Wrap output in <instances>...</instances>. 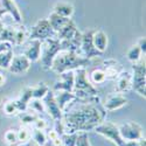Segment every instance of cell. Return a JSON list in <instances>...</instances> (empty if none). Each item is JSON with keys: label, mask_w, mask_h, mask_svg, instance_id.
<instances>
[{"label": "cell", "mask_w": 146, "mask_h": 146, "mask_svg": "<svg viewBox=\"0 0 146 146\" xmlns=\"http://www.w3.org/2000/svg\"><path fill=\"white\" fill-rule=\"evenodd\" d=\"M81 106L77 110L68 111L62 116V123L64 133L87 132L94 130L97 125L103 123L106 110L100 103L98 96L96 98L80 103Z\"/></svg>", "instance_id": "cell-1"}, {"label": "cell", "mask_w": 146, "mask_h": 146, "mask_svg": "<svg viewBox=\"0 0 146 146\" xmlns=\"http://www.w3.org/2000/svg\"><path fill=\"white\" fill-rule=\"evenodd\" d=\"M90 63L91 61L89 58L83 57L77 53L70 52V50H62L53 60L52 70H54L57 74H61V72H64V71L84 68L86 66H89Z\"/></svg>", "instance_id": "cell-2"}, {"label": "cell", "mask_w": 146, "mask_h": 146, "mask_svg": "<svg viewBox=\"0 0 146 146\" xmlns=\"http://www.w3.org/2000/svg\"><path fill=\"white\" fill-rule=\"evenodd\" d=\"M75 78H74V94L77 98L80 100H90L92 97L98 95L97 90L94 84L88 80L87 70L84 68H78L74 71Z\"/></svg>", "instance_id": "cell-3"}, {"label": "cell", "mask_w": 146, "mask_h": 146, "mask_svg": "<svg viewBox=\"0 0 146 146\" xmlns=\"http://www.w3.org/2000/svg\"><path fill=\"white\" fill-rule=\"evenodd\" d=\"M41 50H42V55L40 56L41 67L44 70H50L52 64H53V60L60 52L63 50V47L57 38H49V39L42 41Z\"/></svg>", "instance_id": "cell-4"}, {"label": "cell", "mask_w": 146, "mask_h": 146, "mask_svg": "<svg viewBox=\"0 0 146 146\" xmlns=\"http://www.w3.org/2000/svg\"><path fill=\"white\" fill-rule=\"evenodd\" d=\"M133 75H131V88L140 96H146L145 84H146V66L145 61L135 62L132 66Z\"/></svg>", "instance_id": "cell-5"}, {"label": "cell", "mask_w": 146, "mask_h": 146, "mask_svg": "<svg viewBox=\"0 0 146 146\" xmlns=\"http://www.w3.org/2000/svg\"><path fill=\"white\" fill-rule=\"evenodd\" d=\"M49 38H56V32L52 28L48 19H41L32 27L28 39L29 40H40L41 42L49 39Z\"/></svg>", "instance_id": "cell-6"}, {"label": "cell", "mask_w": 146, "mask_h": 146, "mask_svg": "<svg viewBox=\"0 0 146 146\" xmlns=\"http://www.w3.org/2000/svg\"><path fill=\"white\" fill-rule=\"evenodd\" d=\"M94 130L96 133L102 135L103 137L110 139L116 146H121L125 141L120 136L118 126L113 123H110V121H103V123H101L100 125H97Z\"/></svg>", "instance_id": "cell-7"}, {"label": "cell", "mask_w": 146, "mask_h": 146, "mask_svg": "<svg viewBox=\"0 0 146 146\" xmlns=\"http://www.w3.org/2000/svg\"><path fill=\"white\" fill-rule=\"evenodd\" d=\"M94 31L95 29H88L84 33H82V40H81V53L83 54V57L89 58V60L103 55L94 46V42H92Z\"/></svg>", "instance_id": "cell-8"}, {"label": "cell", "mask_w": 146, "mask_h": 146, "mask_svg": "<svg viewBox=\"0 0 146 146\" xmlns=\"http://www.w3.org/2000/svg\"><path fill=\"white\" fill-rule=\"evenodd\" d=\"M119 133L124 140H140L144 138L143 127L135 121H127L118 126Z\"/></svg>", "instance_id": "cell-9"}, {"label": "cell", "mask_w": 146, "mask_h": 146, "mask_svg": "<svg viewBox=\"0 0 146 146\" xmlns=\"http://www.w3.org/2000/svg\"><path fill=\"white\" fill-rule=\"evenodd\" d=\"M42 103L44 105V110L54 120H61L62 119V116H63V112L62 110L58 108L56 101H55V97H54V91L49 89L46 94V96L42 98Z\"/></svg>", "instance_id": "cell-10"}, {"label": "cell", "mask_w": 146, "mask_h": 146, "mask_svg": "<svg viewBox=\"0 0 146 146\" xmlns=\"http://www.w3.org/2000/svg\"><path fill=\"white\" fill-rule=\"evenodd\" d=\"M60 77L61 78L58 81H56L55 84L53 86V91L64 90V91L72 92V90H74V78H75L74 70L61 72Z\"/></svg>", "instance_id": "cell-11"}, {"label": "cell", "mask_w": 146, "mask_h": 146, "mask_svg": "<svg viewBox=\"0 0 146 146\" xmlns=\"http://www.w3.org/2000/svg\"><path fill=\"white\" fill-rule=\"evenodd\" d=\"M31 63L32 62L25 55H19L12 58L8 70L12 74H22V72H26L29 70Z\"/></svg>", "instance_id": "cell-12"}, {"label": "cell", "mask_w": 146, "mask_h": 146, "mask_svg": "<svg viewBox=\"0 0 146 146\" xmlns=\"http://www.w3.org/2000/svg\"><path fill=\"white\" fill-rule=\"evenodd\" d=\"M126 104H127L126 97L118 92V94L109 96L103 106H104V109L106 111H115V110H118V109H120V108H123Z\"/></svg>", "instance_id": "cell-13"}, {"label": "cell", "mask_w": 146, "mask_h": 146, "mask_svg": "<svg viewBox=\"0 0 146 146\" xmlns=\"http://www.w3.org/2000/svg\"><path fill=\"white\" fill-rule=\"evenodd\" d=\"M104 72H105V76L106 80H116L119 74L123 71V67H121L117 61L110 58V60H106L104 61V68H103Z\"/></svg>", "instance_id": "cell-14"}, {"label": "cell", "mask_w": 146, "mask_h": 146, "mask_svg": "<svg viewBox=\"0 0 146 146\" xmlns=\"http://www.w3.org/2000/svg\"><path fill=\"white\" fill-rule=\"evenodd\" d=\"M78 33V29L76 28L74 21H71L70 19L64 23L63 27L61 28L57 33H56V38L62 41V40H69L71 38H74V36Z\"/></svg>", "instance_id": "cell-15"}, {"label": "cell", "mask_w": 146, "mask_h": 146, "mask_svg": "<svg viewBox=\"0 0 146 146\" xmlns=\"http://www.w3.org/2000/svg\"><path fill=\"white\" fill-rule=\"evenodd\" d=\"M54 97L58 108L62 110V112L66 111V106L69 105V103H71L72 101H75L77 98L72 92L64 91V90H57L56 94H54Z\"/></svg>", "instance_id": "cell-16"}, {"label": "cell", "mask_w": 146, "mask_h": 146, "mask_svg": "<svg viewBox=\"0 0 146 146\" xmlns=\"http://www.w3.org/2000/svg\"><path fill=\"white\" fill-rule=\"evenodd\" d=\"M41 44H42V42L40 40H31V43L27 49L23 52V55H25L31 62L39 61L40 56H41Z\"/></svg>", "instance_id": "cell-17"}, {"label": "cell", "mask_w": 146, "mask_h": 146, "mask_svg": "<svg viewBox=\"0 0 146 146\" xmlns=\"http://www.w3.org/2000/svg\"><path fill=\"white\" fill-rule=\"evenodd\" d=\"M92 42L96 49L103 54L106 50V47H108V36L103 31L95 29L92 34Z\"/></svg>", "instance_id": "cell-18"}, {"label": "cell", "mask_w": 146, "mask_h": 146, "mask_svg": "<svg viewBox=\"0 0 146 146\" xmlns=\"http://www.w3.org/2000/svg\"><path fill=\"white\" fill-rule=\"evenodd\" d=\"M32 98H33V88H29V87L25 88V89L22 90V92H21V96L15 101L19 112L27 111L28 103L31 102Z\"/></svg>", "instance_id": "cell-19"}, {"label": "cell", "mask_w": 146, "mask_h": 146, "mask_svg": "<svg viewBox=\"0 0 146 146\" xmlns=\"http://www.w3.org/2000/svg\"><path fill=\"white\" fill-rule=\"evenodd\" d=\"M0 4H1V7L6 11V13H9L12 17H13L14 21L17 23H20L22 21V17L19 8L17 7V5L14 4L13 0H0Z\"/></svg>", "instance_id": "cell-20"}, {"label": "cell", "mask_w": 146, "mask_h": 146, "mask_svg": "<svg viewBox=\"0 0 146 146\" xmlns=\"http://www.w3.org/2000/svg\"><path fill=\"white\" fill-rule=\"evenodd\" d=\"M116 80H117V87H116L117 92H125L131 88V74L130 72L123 70Z\"/></svg>", "instance_id": "cell-21"}, {"label": "cell", "mask_w": 146, "mask_h": 146, "mask_svg": "<svg viewBox=\"0 0 146 146\" xmlns=\"http://www.w3.org/2000/svg\"><path fill=\"white\" fill-rule=\"evenodd\" d=\"M53 12L63 18L70 19L72 17V14H74V6L68 3H57L54 6Z\"/></svg>", "instance_id": "cell-22"}, {"label": "cell", "mask_w": 146, "mask_h": 146, "mask_svg": "<svg viewBox=\"0 0 146 146\" xmlns=\"http://www.w3.org/2000/svg\"><path fill=\"white\" fill-rule=\"evenodd\" d=\"M68 20H69V19L61 17V15H58V14L54 13V12H52L50 15H49V18H48V21H49L52 28H53L56 33L63 27V25H64V23H66Z\"/></svg>", "instance_id": "cell-23"}, {"label": "cell", "mask_w": 146, "mask_h": 146, "mask_svg": "<svg viewBox=\"0 0 146 146\" xmlns=\"http://www.w3.org/2000/svg\"><path fill=\"white\" fill-rule=\"evenodd\" d=\"M0 42H8L11 44H15V28L5 27L0 33Z\"/></svg>", "instance_id": "cell-24"}, {"label": "cell", "mask_w": 146, "mask_h": 146, "mask_svg": "<svg viewBox=\"0 0 146 146\" xmlns=\"http://www.w3.org/2000/svg\"><path fill=\"white\" fill-rule=\"evenodd\" d=\"M12 58H13V49L12 48L5 52H0V68L8 69Z\"/></svg>", "instance_id": "cell-25"}, {"label": "cell", "mask_w": 146, "mask_h": 146, "mask_svg": "<svg viewBox=\"0 0 146 146\" xmlns=\"http://www.w3.org/2000/svg\"><path fill=\"white\" fill-rule=\"evenodd\" d=\"M48 91H49V87H48L46 83L41 82L36 87L33 88V98H35V100H42Z\"/></svg>", "instance_id": "cell-26"}, {"label": "cell", "mask_w": 146, "mask_h": 146, "mask_svg": "<svg viewBox=\"0 0 146 146\" xmlns=\"http://www.w3.org/2000/svg\"><path fill=\"white\" fill-rule=\"evenodd\" d=\"M90 80H91V83H95V84H101V83L105 82L106 76H105L104 70L100 69V68L92 70L90 72Z\"/></svg>", "instance_id": "cell-27"}, {"label": "cell", "mask_w": 146, "mask_h": 146, "mask_svg": "<svg viewBox=\"0 0 146 146\" xmlns=\"http://www.w3.org/2000/svg\"><path fill=\"white\" fill-rule=\"evenodd\" d=\"M33 141L39 145V146H46L47 144V135L42 131V130H38V129H34L33 133Z\"/></svg>", "instance_id": "cell-28"}, {"label": "cell", "mask_w": 146, "mask_h": 146, "mask_svg": "<svg viewBox=\"0 0 146 146\" xmlns=\"http://www.w3.org/2000/svg\"><path fill=\"white\" fill-rule=\"evenodd\" d=\"M28 38L27 29L25 26H20L15 28V46H21Z\"/></svg>", "instance_id": "cell-29"}, {"label": "cell", "mask_w": 146, "mask_h": 146, "mask_svg": "<svg viewBox=\"0 0 146 146\" xmlns=\"http://www.w3.org/2000/svg\"><path fill=\"white\" fill-rule=\"evenodd\" d=\"M140 55H141V50H140V48L138 47V44L132 46L126 53V56H127L129 61H131L132 63L138 62V61L140 60Z\"/></svg>", "instance_id": "cell-30"}, {"label": "cell", "mask_w": 146, "mask_h": 146, "mask_svg": "<svg viewBox=\"0 0 146 146\" xmlns=\"http://www.w3.org/2000/svg\"><path fill=\"white\" fill-rule=\"evenodd\" d=\"M39 116L35 115V113H31V112H19V118L21 120L22 125H33L34 121L36 120V118H38Z\"/></svg>", "instance_id": "cell-31"}, {"label": "cell", "mask_w": 146, "mask_h": 146, "mask_svg": "<svg viewBox=\"0 0 146 146\" xmlns=\"http://www.w3.org/2000/svg\"><path fill=\"white\" fill-rule=\"evenodd\" d=\"M77 135H78V132L63 133V135L61 136V139H62V146H75Z\"/></svg>", "instance_id": "cell-32"}, {"label": "cell", "mask_w": 146, "mask_h": 146, "mask_svg": "<svg viewBox=\"0 0 146 146\" xmlns=\"http://www.w3.org/2000/svg\"><path fill=\"white\" fill-rule=\"evenodd\" d=\"M17 136H18V143H28L32 138V132L27 129V127H21L18 132H17Z\"/></svg>", "instance_id": "cell-33"}, {"label": "cell", "mask_w": 146, "mask_h": 146, "mask_svg": "<svg viewBox=\"0 0 146 146\" xmlns=\"http://www.w3.org/2000/svg\"><path fill=\"white\" fill-rule=\"evenodd\" d=\"M4 112L6 115H9V116H13L15 113H19V110H18V106H17V103L15 101H7L4 103Z\"/></svg>", "instance_id": "cell-34"}, {"label": "cell", "mask_w": 146, "mask_h": 146, "mask_svg": "<svg viewBox=\"0 0 146 146\" xmlns=\"http://www.w3.org/2000/svg\"><path fill=\"white\" fill-rule=\"evenodd\" d=\"M4 139L8 145H15L18 143V136L14 130H7L4 135Z\"/></svg>", "instance_id": "cell-35"}, {"label": "cell", "mask_w": 146, "mask_h": 146, "mask_svg": "<svg viewBox=\"0 0 146 146\" xmlns=\"http://www.w3.org/2000/svg\"><path fill=\"white\" fill-rule=\"evenodd\" d=\"M75 146H91L89 138H88V133L87 132H78Z\"/></svg>", "instance_id": "cell-36"}, {"label": "cell", "mask_w": 146, "mask_h": 146, "mask_svg": "<svg viewBox=\"0 0 146 146\" xmlns=\"http://www.w3.org/2000/svg\"><path fill=\"white\" fill-rule=\"evenodd\" d=\"M31 101H32V102L28 103V106L32 108L34 111H36V112H46V110H44V105H43V103L41 102V100L32 98Z\"/></svg>", "instance_id": "cell-37"}, {"label": "cell", "mask_w": 146, "mask_h": 146, "mask_svg": "<svg viewBox=\"0 0 146 146\" xmlns=\"http://www.w3.org/2000/svg\"><path fill=\"white\" fill-rule=\"evenodd\" d=\"M33 126H34V129H38V130H42V131H44V130L48 127V124H47V121H46L44 119L38 117V118H36V120L34 121Z\"/></svg>", "instance_id": "cell-38"}, {"label": "cell", "mask_w": 146, "mask_h": 146, "mask_svg": "<svg viewBox=\"0 0 146 146\" xmlns=\"http://www.w3.org/2000/svg\"><path fill=\"white\" fill-rule=\"evenodd\" d=\"M121 146H145V138L140 140H125Z\"/></svg>", "instance_id": "cell-39"}, {"label": "cell", "mask_w": 146, "mask_h": 146, "mask_svg": "<svg viewBox=\"0 0 146 146\" xmlns=\"http://www.w3.org/2000/svg\"><path fill=\"white\" fill-rule=\"evenodd\" d=\"M138 47L140 48V50H141V54H144L145 55V53H146V40H145V38H140L139 40H138Z\"/></svg>", "instance_id": "cell-40"}, {"label": "cell", "mask_w": 146, "mask_h": 146, "mask_svg": "<svg viewBox=\"0 0 146 146\" xmlns=\"http://www.w3.org/2000/svg\"><path fill=\"white\" fill-rule=\"evenodd\" d=\"M9 48H12L11 43H8V42H0V52H5V50L9 49Z\"/></svg>", "instance_id": "cell-41"}, {"label": "cell", "mask_w": 146, "mask_h": 146, "mask_svg": "<svg viewBox=\"0 0 146 146\" xmlns=\"http://www.w3.org/2000/svg\"><path fill=\"white\" fill-rule=\"evenodd\" d=\"M5 81H6L5 76H4V75H1V74H0V87H1V86H3V84L5 83Z\"/></svg>", "instance_id": "cell-42"}, {"label": "cell", "mask_w": 146, "mask_h": 146, "mask_svg": "<svg viewBox=\"0 0 146 146\" xmlns=\"http://www.w3.org/2000/svg\"><path fill=\"white\" fill-rule=\"evenodd\" d=\"M4 14H6V11H5V9H4L1 6H0V18H1Z\"/></svg>", "instance_id": "cell-43"}, {"label": "cell", "mask_w": 146, "mask_h": 146, "mask_svg": "<svg viewBox=\"0 0 146 146\" xmlns=\"http://www.w3.org/2000/svg\"><path fill=\"white\" fill-rule=\"evenodd\" d=\"M5 28V25H4V22L1 21V19H0V33L3 32V29Z\"/></svg>", "instance_id": "cell-44"}, {"label": "cell", "mask_w": 146, "mask_h": 146, "mask_svg": "<svg viewBox=\"0 0 146 146\" xmlns=\"http://www.w3.org/2000/svg\"><path fill=\"white\" fill-rule=\"evenodd\" d=\"M27 146H29V143H28V145H27ZM34 146H39V145H36V144H35V145H34Z\"/></svg>", "instance_id": "cell-45"}]
</instances>
